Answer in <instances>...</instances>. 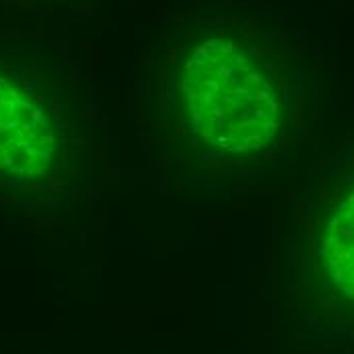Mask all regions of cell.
<instances>
[{
    "instance_id": "cell-1",
    "label": "cell",
    "mask_w": 354,
    "mask_h": 354,
    "mask_svg": "<svg viewBox=\"0 0 354 354\" xmlns=\"http://www.w3.org/2000/svg\"><path fill=\"white\" fill-rule=\"evenodd\" d=\"M179 104L198 141L230 155L263 151L285 122L275 77L250 49L228 37H210L187 53Z\"/></svg>"
},
{
    "instance_id": "cell-2",
    "label": "cell",
    "mask_w": 354,
    "mask_h": 354,
    "mask_svg": "<svg viewBox=\"0 0 354 354\" xmlns=\"http://www.w3.org/2000/svg\"><path fill=\"white\" fill-rule=\"evenodd\" d=\"M57 124L49 110L0 71V174L29 179L55 159Z\"/></svg>"
},
{
    "instance_id": "cell-3",
    "label": "cell",
    "mask_w": 354,
    "mask_h": 354,
    "mask_svg": "<svg viewBox=\"0 0 354 354\" xmlns=\"http://www.w3.org/2000/svg\"><path fill=\"white\" fill-rule=\"evenodd\" d=\"M319 257L332 287L354 304V189L326 220Z\"/></svg>"
}]
</instances>
